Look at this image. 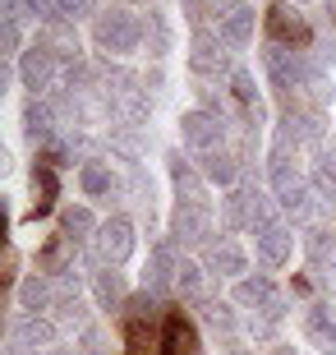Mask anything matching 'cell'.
<instances>
[{"instance_id": "cell-1", "label": "cell", "mask_w": 336, "mask_h": 355, "mask_svg": "<svg viewBox=\"0 0 336 355\" xmlns=\"http://www.w3.org/2000/svg\"><path fill=\"white\" fill-rule=\"evenodd\" d=\"M143 33H148V24H143L134 10H125V5L97 14V24H92V42H97L102 51H111V55L139 51V46H143Z\"/></svg>"}, {"instance_id": "cell-2", "label": "cell", "mask_w": 336, "mask_h": 355, "mask_svg": "<svg viewBox=\"0 0 336 355\" xmlns=\"http://www.w3.org/2000/svg\"><path fill=\"white\" fill-rule=\"evenodd\" d=\"M263 74H267V83H272L276 92H290V88H299L304 79H313V74H318V65H309V60H304L295 46L272 42L267 51H263Z\"/></svg>"}, {"instance_id": "cell-3", "label": "cell", "mask_w": 336, "mask_h": 355, "mask_svg": "<svg viewBox=\"0 0 336 355\" xmlns=\"http://www.w3.org/2000/svg\"><path fill=\"white\" fill-rule=\"evenodd\" d=\"M267 175H272V194H276V203H281L285 212H304L309 208V184H304V175L295 171V157H290L285 148L272 153Z\"/></svg>"}, {"instance_id": "cell-4", "label": "cell", "mask_w": 336, "mask_h": 355, "mask_svg": "<svg viewBox=\"0 0 336 355\" xmlns=\"http://www.w3.org/2000/svg\"><path fill=\"white\" fill-rule=\"evenodd\" d=\"M180 139L198 153H217L221 139H226V120L217 111H207V106H194V111H184L180 116Z\"/></svg>"}, {"instance_id": "cell-5", "label": "cell", "mask_w": 336, "mask_h": 355, "mask_svg": "<svg viewBox=\"0 0 336 355\" xmlns=\"http://www.w3.org/2000/svg\"><path fill=\"white\" fill-rule=\"evenodd\" d=\"M130 254H134V222L130 217L102 222V231H97V259H102L106 268H120Z\"/></svg>"}, {"instance_id": "cell-6", "label": "cell", "mask_w": 336, "mask_h": 355, "mask_svg": "<svg viewBox=\"0 0 336 355\" xmlns=\"http://www.w3.org/2000/svg\"><path fill=\"white\" fill-rule=\"evenodd\" d=\"M212 236V212L207 203H180L170 217V245H203Z\"/></svg>"}, {"instance_id": "cell-7", "label": "cell", "mask_w": 336, "mask_h": 355, "mask_svg": "<svg viewBox=\"0 0 336 355\" xmlns=\"http://www.w3.org/2000/svg\"><path fill=\"white\" fill-rule=\"evenodd\" d=\"M189 69L198 79H221L226 74V42L221 33H194L189 42Z\"/></svg>"}, {"instance_id": "cell-8", "label": "cell", "mask_w": 336, "mask_h": 355, "mask_svg": "<svg viewBox=\"0 0 336 355\" xmlns=\"http://www.w3.org/2000/svg\"><path fill=\"white\" fill-rule=\"evenodd\" d=\"M55 79V55L42 46V42H33L28 51H19V83H24L33 97H42V92L51 88Z\"/></svg>"}, {"instance_id": "cell-9", "label": "cell", "mask_w": 336, "mask_h": 355, "mask_svg": "<svg viewBox=\"0 0 336 355\" xmlns=\"http://www.w3.org/2000/svg\"><path fill=\"white\" fill-rule=\"evenodd\" d=\"M254 240H258V259L267 268L290 263V254H295V231H290L285 222H276V217H272L267 226H258V231H254Z\"/></svg>"}, {"instance_id": "cell-10", "label": "cell", "mask_w": 336, "mask_h": 355, "mask_svg": "<svg viewBox=\"0 0 336 355\" xmlns=\"http://www.w3.org/2000/svg\"><path fill=\"white\" fill-rule=\"evenodd\" d=\"M267 33H272V42H281V46H304V42H309V24L299 19L295 5L267 10Z\"/></svg>"}, {"instance_id": "cell-11", "label": "cell", "mask_w": 336, "mask_h": 355, "mask_svg": "<svg viewBox=\"0 0 336 355\" xmlns=\"http://www.w3.org/2000/svg\"><path fill=\"white\" fill-rule=\"evenodd\" d=\"M203 268H207V277H245V268H249V254L235 245V240H221V245H212L207 250V259H203Z\"/></svg>"}, {"instance_id": "cell-12", "label": "cell", "mask_w": 336, "mask_h": 355, "mask_svg": "<svg viewBox=\"0 0 336 355\" xmlns=\"http://www.w3.org/2000/svg\"><path fill=\"white\" fill-rule=\"evenodd\" d=\"M170 184H175V194L180 203H207V184H203V171H194L180 153H170Z\"/></svg>"}, {"instance_id": "cell-13", "label": "cell", "mask_w": 336, "mask_h": 355, "mask_svg": "<svg viewBox=\"0 0 336 355\" xmlns=\"http://www.w3.org/2000/svg\"><path fill=\"white\" fill-rule=\"evenodd\" d=\"M304 337L323 355H336V318H332L327 304H309V309H304Z\"/></svg>"}, {"instance_id": "cell-14", "label": "cell", "mask_w": 336, "mask_h": 355, "mask_svg": "<svg viewBox=\"0 0 336 355\" xmlns=\"http://www.w3.org/2000/svg\"><path fill=\"white\" fill-rule=\"evenodd\" d=\"M14 342H24L33 346V351H51L55 342H60V323H51V318H37V314H28L14 323Z\"/></svg>"}, {"instance_id": "cell-15", "label": "cell", "mask_w": 336, "mask_h": 355, "mask_svg": "<svg viewBox=\"0 0 336 355\" xmlns=\"http://www.w3.org/2000/svg\"><path fill=\"white\" fill-rule=\"evenodd\" d=\"M37 42L55 55V60H78V37H74V28H69L65 19H51V24H42Z\"/></svg>"}, {"instance_id": "cell-16", "label": "cell", "mask_w": 336, "mask_h": 355, "mask_svg": "<svg viewBox=\"0 0 336 355\" xmlns=\"http://www.w3.org/2000/svg\"><path fill=\"white\" fill-rule=\"evenodd\" d=\"M175 272H180V263H175V250H170V245H157V250L148 254L143 282H148L152 291H166V286H175Z\"/></svg>"}, {"instance_id": "cell-17", "label": "cell", "mask_w": 336, "mask_h": 355, "mask_svg": "<svg viewBox=\"0 0 336 355\" xmlns=\"http://www.w3.org/2000/svg\"><path fill=\"white\" fill-rule=\"evenodd\" d=\"M161 355H198V332L180 314H170L161 328Z\"/></svg>"}, {"instance_id": "cell-18", "label": "cell", "mask_w": 336, "mask_h": 355, "mask_svg": "<svg viewBox=\"0 0 336 355\" xmlns=\"http://www.w3.org/2000/svg\"><path fill=\"white\" fill-rule=\"evenodd\" d=\"M198 171H203V180H212V184H226V189H231V184L240 180V162H235V153L217 148V153H203V162H198Z\"/></svg>"}, {"instance_id": "cell-19", "label": "cell", "mask_w": 336, "mask_h": 355, "mask_svg": "<svg viewBox=\"0 0 336 355\" xmlns=\"http://www.w3.org/2000/svg\"><path fill=\"white\" fill-rule=\"evenodd\" d=\"M221 42H226V46H249V42H254V33H258V14L254 10H235L231 19H221Z\"/></svg>"}, {"instance_id": "cell-20", "label": "cell", "mask_w": 336, "mask_h": 355, "mask_svg": "<svg viewBox=\"0 0 336 355\" xmlns=\"http://www.w3.org/2000/svg\"><path fill=\"white\" fill-rule=\"evenodd\" d=\"M51 130H55V111L42 102V97H33V102L24 106V134L33 139V144H46Z\"/></svg>"}, {"instance_id": "cell-21", "label": "cell", "mask_w": 336, "mask_h": 355, "mask_svg": "<svg viewBox=\"0 0 336 355\" xmlns=\"http://www.w3.org/2000/svg\"><path fill=\"white\" fill-rule=\"evenodd\" d=\"M143 42H148V51L161 60V55H170V46H175V24H170V14L152 10L148 14V33H143Z\"/></svg>"}, {"instance_id": "cell-22", "label": "cell", "mask_w": 336, "mask_h": 355, "mask_svg": "<svg viewBox=\"0 0 336 355\" xmlns=\"http://www.w3.org/2000/svg\"><path fill=\"white\" fill-rule=\"evenodd\" d=\"M78 189L88 198L111 194V189H116V171H111L106 162H83V166H78Z\"/></svg>"}, {"instance_id": "cell-23", "label": "cell", "mask_w": 336, "mask_h": 355, "mask_svg": "<svg viewBox=\"0 0 336 355\" xmlns=\"http://www.w3.org/2000/svg\"><path fill=\"white\" fill-rule=\"evenodd\" d=\"M92 295H97L102 309H120V304H125V277H120L116 268L97 272V277H92Z\"/></svg>"}, {"instance_id": "cell-24", "label": "cell", "mask_w": 336, "mask_h": 355, "mask_svg": "<svg viewBox=\"0 0 336 355\" xmlns=\"http://www.w3.org/2000/svg\"><path fill=\"white\" fill-rule=\"evenodd\" d=\"M46 304H51V286H46V277H24V282H19V309H24V314H42V309H46Z\"/></svg>"}, {"instance_id": "cell-25", "label": "cell", "mask_w": 336, "mask_h": 355, "mask_svg": "<svg viewBox=\"0 0 336 355\" xmlns=\"http://www.w3.org/2000/svg\"><path fill=\"white\" fill-rule=\"evenodd\" d=\"M55 323H60V328H83V323H88V300L74 295V291L55 295Z\"/></svg>"}, {"instance_id": "cell-26", "label": "cell", "mask_w": 336, "mask_h": 355, "mask_svg": "<svg viewBox=\"0 0 336 355\" xmlns=\"http://www.w3.org/2000/svg\"><path fill=\"white\" fill-rule=\"evenodd\" d=\"M267 300H276V291H272V282L263 272L235 282V304H267Z\"/></svg>"}, {"instance_id": "cell-27", "label": "cell", "mask_w": 336, "mask_h": 355, "mask_svg": "<svg viewBox=\"0 0 336 355\" xmlns=\"http://www.w3.org/2000/svg\"><path fill=\"white\" fill-rule=\"evenodd\" d=\"M313 194L323 198V203H336V157L323 153V157L313 162Z\"/></svg>"}, {"instance_id": "cell-28", "label": "cell", "mask_w": 336, "mask_h": 355, "mask_svg": "<svg viewBox=\"0 0 336 355\" xmlns=\"http://www.w3.org/2000/svg\"><path fill=\"white\" fill-rule=\"evenodd\" d=\"M231 92H235V102L245 106V111L263 106V102H258V88H254V74H249V69H231Z\"/></svg>"}, {"instance_id": "cell-29", "label": "cell", "mask_w": 336, "mask_h": 355, "mask_svg": "<svg viewBox=\"0 0 336 355\" xmlns=\"http://www.w3.org/2000/svg\"><path fill=\"white\" fill-rule=\"evenodd\" d=\"M175 291H180L184 300H203V268H198V263H180V272H175Z\"/></svg>"}, {"instance_id": "cell-30", "label": "cell", "mask_w": 336, "mask_h": 355, "mask_svg": "<svg viewBox=\"0 0 336 355\" xmlns=\"http://www.w3.org/2000/svg\"><path fill=\"white\" fill-rule=\"evenodd\" d=\"M60 222H65L69 240H83V236H92V231H102V226H97V217H92L88 208H65V217H60Z\"/></svg>"}, {"instance_id": "cell-31", "label": "cell", "mask_w": 336, "mask_h": 355, "mask_svg": "<svg viewBox=\"0 0 336 355\" xmlns=\"http://www.w3.org/2000/svg\"><path fill=\"white\" fill-rule=\"evenodd\" d=\"M203 318L217 332H235V304H226V300H203Z\"/></svg>"}, {"instance_id": "cell-32", "label": "cell", "mask_w": 336, "mask_h": 355, "mask_svg": "<svg viewBox=\"0 0 336 355\" xmlns=\"http://www.w3.org/2000/svg\"><path fill=\"white\" fill-rule=\"evenodd\" d=\"M42 189V198H37V208H51V198H55V171L51 166H42V171H33V194Z\"/></svg>"}, {"instance_id": "cell-33", "label": "cell", "mask_w": 336, "mask_h": 355, "mask_svg": "<svg viewBox=\"0 0 336 355\" xmlns=\"http://www.w3.org/2000/svg\"><path fill=\"white\" fill-rule=\"evenodd\" d=\"M55 14H60L65 24H74V19H88V14H92V0H55Z\"/></svg>"}, {"instance_id": "cell-34", "label": "cell", "mask_w": 336, "mask_h": 355, "mask_svg": "<svg viewBox=\"0 0 336 355\" xmlns=\"http://www.w3.org/2000/svg\"><path fill=\"white\" fill-rule=\"evenodd\" d=\"M74 355H106V337L97 328H83V342L74 346Z\"/></svg>"}, {"instance_id": "cell-35", "label": "cell", "mask_w": 336, "mask_h": 355, "mask_svg": "<svg viewBox=\"0 0 336 355\" xmlns=\"http://www.w3.org/2000/svg\"><path fill=\"white\" fill-rule=\"evenodd\" d=\"M235 10H245V5H240V0H207V14H212V19H231Z\"/></svg>"}, {"instance_id": "cell-36", "label": "cell", "mask_w": 336, "mask_h": 355, "mask_svg": "<svg viewBox=\"0 0 336 355\" xmlns=\"http://www.w3.org/2000/svg\"><path fill=\"white\" fill-rule=\"evenodd\" d=\"M19 37H24V33H19V19H5V51H19Z\"/></svg>"}, {"instance_id": "cell-37", "label": "cell", "mask_w": 336, "mask_h": 355, "mask_svg": "<svg viewBox=\"0 0 336 355\" xmlns=\"http://www.w3.org/2000/svg\"><path fill=\"white\" fill-rule=\"evenodd\" d=\"M318 282H323L327 291H336V263H318Z\"/></svg>"}, {"instance_id": "cell-38", "label": "cell", "mask_w": 336, "mask_h": 355, "mask_svg": "<svg viewBox=\"0 0 336 355\" xmlns=\"http://www.w3.org/2000/svg\"><path fill=\"white\" fill-rule=\"evenodd\" d=\"M272 355H299V351H295V346H290V342H281V346H276V351H272Z\"/></svg>"}, {"instance_id": "cell-39", "label": "cell", "mask_w": 336, "mask_h": 355, "mask_svg": "<svg viewBox=\"0 0 336 355\" xmlns=\"http://www.w3.org/2000/svg\"><path fill=\"white\" fill-rule=\"evenodd\" d=\"M327 19H332V24H336V0H327Z\"/></svg>"}, {"instance_id": "cell-40", "label": "cell", "mask_w": 336, "mask_h": 355, "mask_svg": "<svg viewBox=\"0 0 336 355\" xmlns=\"http://www.w3.org/2000/svg\"><path fill=\"white\" fill-rule=\"evenodd\" d=\"M285 5H309V0H285Z\"/></svg>"}, {"instance_id": "cell-41", "label": "cell", "mask_w": 336, "mask_h": 355, "mask_svg": "<svg viewBox=\"0 0 336 355\" xmlns=\"http://www.w3.org/2000/svg\"><path fill=\"white\" fill-rule=\"evenodd\" d=\"M221 355H245V351H221Z\"/></svg>"}]
</instances>
